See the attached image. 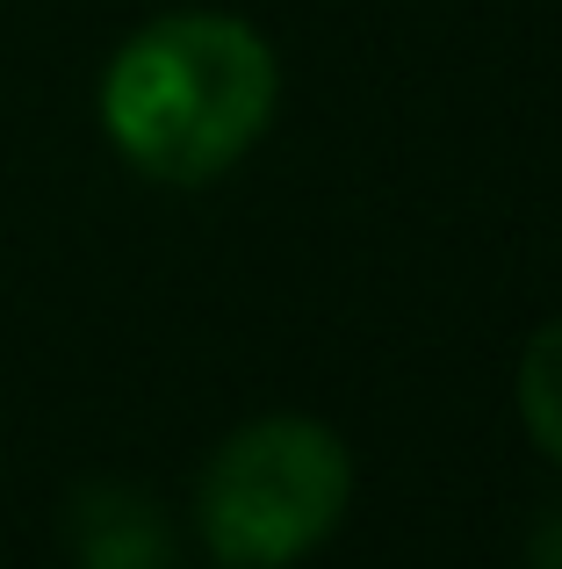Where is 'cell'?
<instances>
[{"label": "cell", "instance_id": "1", "mask_svg": "<svg viewBox=\"0 0 562 569\" xmlns=\"http://www.w3.org/2000/svg\"><path fill=\"white\" fill-rule=\"evenodd\" d=\"M281 94L274 51L239 14H159L101 80V123L138 173L202 188L260 144Z\"/></svg>", "mask_w": 562, "mask_h": 569}, {"label": "cell", "instance_id": "2", "mask_svg": "<svg viewBox=\"0 0 562 569\" xmlns=\"http://www.w3.org/2000/svg\"><path fill=\"white\" fill-rule=\"evenodd\" d=\"M353 498V455L318 418H253L210 455L195 483V519L217 562L231 569H289L332 527Z\"/></svg>", "mask_w": 562, "mask_h": 569}, {"label": "cell", "instance_id": "3", "mask_svg": "<svg viewBox=\"0 0 562 569\" xmlns=\"http://www.w3.org/2000/svg\"><path fill=\"white\" fill-rule=\"evenodd\" d=\"M66 541L80 569H167L173 527L152 490L138 483H87L66 512Z\"/></svg>", "mask_w": 562, "mask_h": 569}, {"label": "cell", "instance_id": "4", "mask_svg": "<svg viewBox=\"0 0 562 569\" xmlns=\"http://www.w3.org/2000/svg\"><path fill=\"white\" fill-rule=\"evenodd\" d=\"M520 418L534 447L562 469V318H549L520 353Z\"/></svg>", "mask_w": 562, "mask_h": 569}, {"label": "cell", "instance_id": "5", "mask_svg": "<svg viewBox=\"0 0 562 569\" xmlns=\"http://www.w3.org/2000/svg\"><path fill=\"white\" fill-rule=\"evenodd\" d=\"M526 562H534V569H562V505L534 519V533H526Z\"/></svg>", "mask_w": 562, "mask_h": 569}]
</instances>
